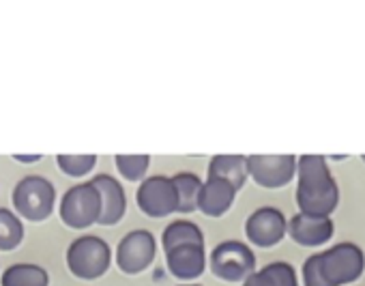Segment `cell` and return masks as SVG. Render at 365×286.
Segmentation results:
<instances>
[{"label":"cell","mask_w":365,"mask_h":286,"mask_svg":"<svg viewBox=\"0 0 365 286\" xmlns=\"http://www.w3.org/2000/svg\"><path fill=\"white\" fill-rule=\"evenodd\" d=\"M24 239V226L18 213L9 209H0V250L9 252L16 250Z\"/></svg>","instance_id":"d6986e66"},{"label":"cell","mask_w":365,"mask_h":286,"mask_svg":"<svg viewBox=\"0 0 365 286\" xmlns=\"http://www.w3.org/2000/svg\"><path fill=\"white\" fill-rule=\"evenodd\" d=\"M168 271L176 280H196L205 273L207 254L205 245H178L165 252Z\"/></svg>","instance_id":"4fadbf2b"},{"label":"cell","mask_w":365,"mask_h":286,"mask_svg":"<svg viewBox=\"0 0 365 286\" xmlns=\"http://www.w3.org/2000/svg\"><path fill=\"white\" fill-rule=\"evenodd\" d=\"M243 286H273V282L262 273V269L260 271H254L245 282H243Z\"/></svg>","instance_id":"cb8c5ba5"},{"label":"cell","mask_w":365,"mask_h":286,"mask_svg":"<svg viewBox=\"0 0 365 286\" xmlns=\"http://www.w3.org/2000/svg\"><path fill=\"white\" fill-rule=\"evenodd\" d=\"M286 233H288V220L275 207H260L245 222V235L258 247L277 245L286 237Z\"/></svg>","instance_id":"30bf717a"},{"label":"cell","mask_w":365,"mask_h":286,"mask_svg":"<svg viewBox=\"0 0 365 286\" xmlns=\"http://www.w3.org/2000/svg\"><path fill=\"white\" fill-rule=\"evenodd\" d=\"M14 160L24 162V164H31V162H39V160H41V155H14Z\"/></svg>","instance_id":"d4e9b609"},{"label":"cell","mask_w":365,"mask_h":286,"mask_svg":"<svg viewBox=\"0 0 365 286\" xmlns=\"http://www.w3.org/2000/svg\"><path fill=\"white\" fill-rule=\"evenodd\" d=\"M176 196H178V213H192L198 209V194L202 188L200 177L194 173H178L172 177Z\"/></svg>","instance_id":"ac0fdd59"},{"label":"cell","mask_w":365,"mask_h":286,"mask_svg":"<svg viewBox=\"0 0 365 286\" xmlns=\"http://www.w3.org/2000/svg\"><path fill=\"white\" fill-rule=\"evenodd\" d=\"M250 177L247 158L243 155H215L209 162V179H222L235 190H241Z\"/></svg>","instance_id":"9a60e30c"},{"label":"cell","mask_w":365,"mask_h":286,"mask_svg":"<svg viewBox=\"0 0 365 286\" xmlns=\"http://www.w3.org/2000/svg\"><path fill=\"white\" fill-rule=\"evenodd\" d=\"M322 277L329 286H341L356 280L365 269V254L356 243H337L318 252Z\"/></svg>","instance_id":"277c9868"},{"label":"cell","mask_w":365,"mask_h":286,"mask_svg":"<svg viewBox=\"0 0 365 286\" xmlns=\"http://www.w3.org/2000/svg\"><path fill=\"white\" fill-rule=\"evenodd\" d=\"M290 237L305 247L324 245L333 237V220L329 215H309V213H297L288 222Z\"/></svg>","instance_id":"7c38bea8"},{"label":"cell","mask_w":365,"mask_h":286,"mask_svg":"<svg viewBox=\"0 0 365 286\" xmlns=\"http://www.w3.org/2000/svg\"><path fill=\"white\" fill-rule=\"evenodd\" d=\"M56 203V190L46 177H24L14 188V207L18 215L31 222H43L52 215Z\"/></svg>","instance_id":"3957f363"},{"label":"cell","mask_w":365,"mask_h":286,"mask_svg":"<svg viewBox=\"0 0 365 286\" xmlns=\"http://www.w3.org/2000/svg\"><path fill=\"white\" fill-rule=\"evenodd\" d=\"M161 243L165 252L178 245H205V235L198 228V224L187 220H176L165 226L161 235Z\"/></svg>","instance_id":"2e32d148"},{"label":"cell","mask_w":365,"mask_h":286,"mask_svg":"<svg viewBox=\"0 0 365 286\" xmlns=\"http://www.w3.org/2000/svg\"><path fill=\"white\" fill-rule=\"evenodd\" d=\"M297 205L301 213L329 215L339 203V188L322 155H301L297 160Z\"/></svg>","instance_id":"6da1fadb"},{"label":"cell","mask_w":365,"mask_h":286,"mask_svg":"<svg viewBox=\"0 0 365 286\" xmlns=\"http://www.w3.org/2000/svg\"><path fill=\"white\" fill-rule=\"evenodd\" d=\"M303 284L305 286H329L322 277L320 271V262H318V254L309 256L303 265Z\"/></svg>","instance_id":"603a6c76"},{"label":"cell","mask_w":365,"mask_h":286,"mask_svg":"<svg viewBox=\"0 0 365 286\" xmlns=\"http://www.w3.org/2000/svg\"><path fill=\"white\" fill-rule=\"evenodd\" d=\"M262 273L273 282V286H299L297 280V271L290 262H271L267 267H262Z\"/></svg>","instance_id":"7402d4cb"},{"label":"cell","mask_w":365,"mask_h":286,"mask_svg":"<svg viewBox=\"0 0 365 286\" xmlns=\"http://www.w3.org/2000/svg\"><path fill=\"white\" fill-rule=\"evenodd\" d=\"M95 185V190L99 192V226H114L123 220L125 211H127V198H125V190L123 185L110 177V175H97L91 181Z\"/></svg>","instance_id":"8fae6325"},{"label":"cell","mask_w":365,"mask_h":286,"mask_svg":"<svg viewBox=\"0 0 365 286\" xmlns=\"http://www.w3.org/2000/svg\"><path fill=\"white\" fill-rule=\"evenodd\" d=\"M363 162H365V155H363Z\"/></svg>","instance_id":"4316f807"},{"label":"cell","mask_w":365,"mask_h":286,"mask_svg":"<svg viewBox=\"0 0 365 286\" xmlns=\"http://www.w3.org/2000/svg\"><path fill=\"white\" fill-rule=\"evenodd\" d=\"M99 192L95 190V185L88 183H80L67 190V194L61 200V220L65 226L82 230L88 228L93 224H97L99 220Z\"/></svg>","instance_id":"5b68a950"},{"label":"cell","mask_w":365,"mask_h":286,"mask_svg":"<svg viewBox=\"0 0 365 286\" xmlns=\"http://www.w3.org/2000/svg\"><path fill=\"white\" fill-rule=\"evenodd\" d=\"M155 254H157V241L153 233L138 228L120 239L116 247V265L123 273L133 275L144 271L155 260Z\"/></svg>","instance_id":"ba28073f"},{"label":"cell","mask_w":365,"mask_h":286,"mask_svg":"<svg viewBox=\"0 0 365 286\" xmlns=\"http://www.w3.org/2000/svg\"><path fill=\"white\" fill-rule=\"evenodd\" d=\"M211 269L224 282H245L256 271V256L241 241H222L211 254Z\"/></svg>","instance_id":"8992f818"},{"label":"cell","mask_w":365,"mask_h":286,"mask_svg":"<svg viewBox=\"0 0 365 286\" xmlns=\"http://www.w3.org/2000/svg\"><path fill=\"white\" fill-rule=\"evenodd\" d=\"M135 203L140 211L148 218H165L178 211V196L172 177H163V175L146 177L138 188Z\"/></svg>","instance_id":"52a82bcc"},{"label":"cell","mask_w":365,"mask_h":286,"mask_svg":"<svg viewBox=\"0 0 365 286\" xmlns=\"http://www.w3.org/2000/svg\"><path fill=\"white\" fill-rule=\"evenodd\" d=\"M237 190L222 179H207L198 194V211L209 218H222L235 203Z\"/></svg>","instance_id":"5bb4252c"},{"label":"cell","mask_w":365,"mask_h":286,"mask_svg":"<svg viewBox=\"0 0 365 286\" xmlns=\"http://www.w3.org/2000/svg\"><path fill=\"white\" fill-rule=\"evenodd\" d=\"M114 162L120 177H125L127 181H144V175L150 166L148 155H116Z\"/></svg>","instance_id":"ffe728a7"},{"label":"cell","mask_w":365,"mask_h":286,"mask_svg":"<svg viewBox=\"0 0 365 286\" xmlns=\"http://www.w3.org/2000/svg\"><path fill=\"white\" fill-rule=\"evenodd\" d=\"M180 286H200V284H180Z\"/></svg>","instance_id":"484cf974"},{"label":"cell","mask_w":365,"mask_h":286,"mask_svg":"<svg viewBox=\"0 0 365 286\" xmlns=\"http://www.w3.org/2000/svg\"><path fill=\"white\" fill-rule=\"evenodd\" d=\"M56 164L67 177H86L95 168L97 155H56Z\"/></svg>","instance_id":"44dd1931"},{"label":"cell","mask_w":365,"mask_h":286,"mask_svg":"<svg viewBox=\"0 0 365 286\" xmlns=\"http://www.w3.org/2000/svg\"><path fill=\"white\" fill-rule=\"evenodd\" d=\"M112 262L110 245L97 235H84L76 239L67 250V267L80 280L101 277Z\"/></svg>","instance_id":"7a4b0ae2"},{"label":"cell","mask_w":365,"mask_h":286,"mask_svg":"<svg viewBox=\"0 0 365 286\" xmlns=\"http://www.w3.org/2000/svg\"><path fill=\"white\" fill-rule=\"evenodd\" d=\"M250 177L269 190L288 185L297 175L294 155H250L247 158Z\"/></svg>","instance_id":"9c48e42d"},{"label":"cell","mask_w":365,"mask_h":286,"mask_svg":"<svg viewBox=\"0 0 365 286\" xmlns=\"http://www.w3.org/2000/svg\"><path fill=\"white\" fill-rule=\"evenodd\" d=\"M3 286H48L50 275L43 267L33 262H18L5 269L3 277H0Z\"/></svg>","instance_id":"e0dca14e"}]
</instances>
